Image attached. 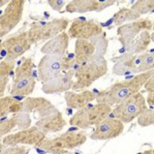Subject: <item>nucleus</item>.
<instances>
[{
    "instance_id": "nucleus-3",
    "label": "nucleus",
    "mask_w": 154,
    "mask_h": 154,
    "mask_svg": "<svg viewBox=\"0 0 154 154\" xmlns=\"http://www.w3.org/2000/svg\"><path fill=\"white\" fill-rule=\"evenodd\" d=\"M87 141V135L83 132L67 131L54 138L45 139L38 147L51 154H65L77 148Z\"/></svg>"
},
{
    "instance_id": "nucleus-21",
    "label": "nucleus",
    "mask_w": 154,
    "mask_h": 154,
    "mask_svg": "<svg viewBox=\"0 0 154 154\" xmlns=\"http://www.w3.org/2000/svg\"><path fill=\"white\" fill-rule=\"evenodd\" d=\"M97 96L98 94L91 91H83L80 94L69 91L64 94V99L68 107L79 110L85 108L90 102L96 100Z\"/></svg>"
},
{
    "instance_id": "nucleus-38",
    "label": "nucleus",
    "mask_w": 154,
    "mask_h": 154,
    "mask_svg": "<svg viewBox=\"0 0 154 154\" xmlns=\"http://www.w3.org/2000/svg\"><path fill=\"white\" fill-rule=\"evenodd\" d=\"M153 154H154V150H153Z\"/></svg>"
},
{
    "instance_id": "nucleus-13",
    "label": "nucleus",
    "mask_w": 154,
    "mask_h": 154,
    "mask_svg": "<svg viewBox=\"0 0 154 154\" xmlns=\"http://www.w3.org/2000/svg\"><path fill=\"white\" fill-rule=\"evenodd\" d=\"M152 29V22L148 19H139L137 21L127 23L117 28L118 40L123 47L127 48L138 35L143 31Z\"/></svg>"
},
{
    "instance_id": "nucleus-24",
    "label": "nucleus",
    "mask_w": 154,
    "mask_h": 154,
    "mask_svg": "<svg viewBox=\"0 0 154 154\" xmlns=\"http://www.w3.org/2000/svg\"><path fill=\"white\" fill-rule=\"evenodd\" d=\"M151 41L152 38L149 31H143L128 45V46L126 48L127 51L128 53L137 56L138 54H140L146 51Z\"/></svg>"
},
{
    "instance_id": "nucleus-16",
    "label": "nucleus",
    "mask_w": 154,
    "mask_h": 154,
    "mask_svg": "<svg viewBox=\"0 0 154 154\" xmlns=\"http://www.w3.org/2000/svg\"><path fill=\"white\" fill-rule=\"evenodd\" d=\"M75 69L61 73L59 75L55 77L51 81L43 84L42 91L46 94H54L57 93H66L71 89L74 84Z\"/></svg>"
},
{
    "instance_id": "nucleus-36",
    "label": "nucleus",
    "mask_w": 154,
    "mask_h": 154,
    "mask_svg": "<svg viewBox=\"0 0 154 154\" xmlns=\"http://www.w3.org/2000/svg\"><path fill=\"white\" fill-rule=\"evenodd\" d=\"M152 29H153V30H154V22H152Z\"/></svg>"
},
{
    "instance_id": "nucleus-5",
    "label": "nucleus",
    "mask_w": 154,
    "mask_h": 154,
    "mask_svg": "<svg viewBox=\"0 0 154 154\" xmlns=\"http://www.w3.org/2000/svg\"><path fill=\"white\" fill-rule=\"evenodd\" d=\"M33 62L32 58H23L15 70L11 95L14 96H28L32 94L35 88L36 82L33 75Z\"/></svg>"
},
{
    "instance_id": "nucleus-9",
    "label": "nucleus",
    "mask_w": 154,
    "mask_h": 154,
    "mask_svg": "<svg viewBox=\"0 0 154 154\" xmlns=\"http://www.w3.org/2000/svg\"><path fill=\"white\" fill-rule=\"evenodd\" d=\"M45 139H46V134L34 125L26 129L6 135L2 138L1 143H3L6 146H14L20 145L38 146Z\"/></svg>"
},
{
    "instance_id": "nucleus-10",
    "label": "nucleus",
    "mask_w": 154,
    "mask_h": 154,
    "mask_svg": "<svg viewBox=\"0 0 154 154\" xmlns=\"http://www.w3.org/2000/svg\"><path fill=\"white\" fill-rule=\"evenodd\" d=\"M25 1L24 0H12L6 6L4 12L0 17V37L3 38L21 22L23 17Z\"/></svg>"
},
{
    "instance_id": "nucleus-6",
    "label": "nucleus",
    "mask_w": 154,
    "mask_h": 154,
    "mask_svg": "<svg viewBox=\"0 0 154 154\" xmlns=\"http://www.w3.org/2000/svg\"><path fill=\"white\" fill-rule=\"evenodd\" d=\"M69 24L66 18H55L50 22L38 21L31 24L28 30V38L31 44L48 41L59 33L65 32Z\"/></svg>"
},
{
    "instance_id": "nucleus-23",
    "label": "nucleus",
    "mask_w": 154,
    "mask_h": 154,
    "mask_svg": "<svg viewBox=\"0 0 154 154\" xmlns=\"http://www.w3.org/2000/svg\"><path fill=\"white\" fill-rule=\"evenodd\" d=\"M137 56L132 55L130 53H125L118 57L112 68V72L116 75L123 76L129 75L137 70Z\"/></svg>"
},
{
    "instance_id": "nucleus-31",
    "label": "nucleus",
    "mask_w": 154,
    "mask_h": 154,
    "mask_svg": "<svg viewBox=\"0 0 154 154\" xmlns=\"http://www.w3.org/2000/svg\"><path fill=\"white\" fill-rule=\"evenodd\" d=\"M96 47V55L104 57L106 53L107 47H108V40L105 38V36H103L102 34H100L99 36H96L94 38L90 39Z\"/></svg>"
},
{
    "instance_id": "nucleus-19",
    "label": "nucleus",
    "mask_w": 154,
    "mask_h": 154,
    "mask_svg": "<svg viewBox=\"0 0 154 154\" xmlns=\"http://www.w3.org/2000/svg\"><path fill=\"white\" fill-rule=\"evenodd\" d=\"M69 44V36L68 33L63 32L45 43L41 47L40 51L45 55L65 57Z\"/></svg>"
},
{
    "instance_id": "nucleus-25",
    "label": "nucleus",
    "mask_w": 154,
    "mask_h": 154,
    "mask_svg": "<svg viewBox=\"0 0 154 154\" xmlns=\"http://www.w3.org/2000/svg\"><path fill=\"white\" fill-rule=\"evenodd\" d=\"M23 102L13 99L11 97H2L0 99V116H3L9 114H17L22 112Z\"/></svg>"
},
{
    "instance_id": "nucleus-4",
    "label": "nucleus",
    "mask_w": 154,
    "mask_h": 154,
    "mask_svg": "<svg viewBox=\"0 0 154 154\" xmlns=\"http://www.w3.org/2000/svg\"><path fill=\"white\" fill-rule=\"evenodd\" d=\"M112 112L111 106L104 103H97L92 106H86L77 110L69 120L71 126L81 129H88L92 126L98 125L101 122L108 118Z\"/></svg>"
},
{
    "instance_id": "nucleus-7",
    "label": "nucleus",
    "mask_w": 154,
    "mask_h": 154,
    "mask_svg": "<svg viewBox=\"0 0 154 154\" xmlns=\"http://www.w3.org/2000/svg\"><path fill=\"white\" fill-rule=\"evenodd\" d=\"M74 58L66 57L45 55L38 64V80L45 84L59 75L62 71H69L74 68Z\"/></svg>"
},
{
    "instance_id": "nucleus-14",
    "label": "nucleus",
    "mask_w": 154,
    "mask_h": 154,
    "mask_svg": "<svg viewBox=\"0 0 154 154\" xmlns=\"http://www.w3.org/2000/svg\"><path fill=\"white\" fill-rule=\"evenodd\" d=\"M124 124L116 118H106L98 124L90 138L94 140H107L118 137L122 134Z\"/></svg>"
},
{
    "instance_id": "nucleus-2",
    "label": "nucleus",
    "mask_w": 154,
    "mask_h": 154,
    "mask_svg": "<svg viewBox=\"0 0 154 154\" xmlns=\"http://www.w3.org/2000/svg\"><path fill=\"white\" fill-rule=\"evenodd\" d=\"M75 69V81L72 89L74 91L89 88L99 78L108 72V63L104 57L95 55L87 62L77 65Z\"/></svg>"
},
{
    "instance_id": "nucleus-37",
    "label": "nucleus",
    "mask_w": 154,
    "mask_h": 154,
    "mask_svg": "<svg viewBox=\"0 0 154 154\" xmlns=\"http://www.w3.org/2000/svg\"><path fill=\"white\" fill-rule=\"evenodd\" d=\"M65 154H74V153H72V152H68V153H65Z\"/></svg>"
},
{
    "instance_id": "nucleus-34",
    "label": "nucleus",
    "mask_w": 154,
    "mask_h": 154,
    "mask_svg": "<svg viewBox=\"0 0 154 154\" xmlns=\"http://www.w3.org/2000/svg\"><path fill=\"white\" fill-rule=\"evenodd\" d=\"M144 88H145L146 90H147L149 93L154 91V69L152 70V75H151L150 78L147 80V82H146Z\"/></svg>"
},
{
    "instance_id": "nucleus-22",
    "label": "nucleus",
    "mask_w": 154,
    "mask_h": 154,
    "mask_svg": "<svg viewBox=\"0 0 154 154\" xmlns=\"http://www.w3.org/2000/svg\"><path fill=\"white\" fill-rule=\"evenodd\" d=\"M96 53V47L91 40L76 39L75 46V65H80L92 58Z\"/></svg>"
},
{
    "instance_id": "nucleus-30",
    "label": "nucleus",
    "mask_w": 154,
    "mask_h": 154,
    "mask_svg": "<svg viewBox=\"0 0 154 154\" xmlns=\"http://www.w3.org/2000/svg\"><path fill=\"white\" fill-rule=\"evenodd\" d=\"M140 16L146 15L154 10V0H139L131 7Z\"/></svg>"
},
{
    "instance_id": "nucleus-17",
    "label": "nucleus",
    "mask_w": 154,
    "mask_h": 154,
    "mask_svg": "<svg viewBox=\"0 0 154 154\" xmlns=\"http://www.w3.org/2000/svg\"><path fill=\"white\" fill-rule=\"evenodd\" d=\"M23 102L22 112L25 113H35L38 119L44 118L56 112L57 109L52 105L49 100L45 98H27Z\"/></svg>"
},
{
    "instance_id": "nucleus-26",
    "label": "nucleus",
    "mask_w": 154,
    "mask_h": 154,
    "mask_svg": "<svg viewBox=\"0 0 154 154\" xmlns=\"http://www.w3.org/2000/svg\"><path fill=\"white\" fill-rule=\"evenodd\" d=\"M16 61L5 60L1 61L0 63V94L1 98L5 94V88L10 81L11 72H13V69L15 68Z\"/></svg>"
},
{
    "instance_id": "nucleus-15",
    "label": "nucleus",
    "mask_w": 154,
    "mask_h": 154,
    "mask_svg": "<svg viewBox=\"0 0 154 154\" xmlns=\"http://www.w3.org/2000/svg\"><path fill=\"white\" fill-rule=\"evenodd\" d=\"M114 0H73L65 7V11L68 13H87L91 11H104L106 8L113 5Z\"/></svg>"
},
{
    "instance_id": "nucleus-32",
    "label": "nucleus",
    "mask_w": 154,
    "mask_h": 154,
    "mask_svg": "<svg viewBox=\"0 0 154 154\" xmlns=\"http://www.w3.org/2000/svg\"><path fill=\"white\" fill-rule=\"evenodd\" d=\"M29 151L30 150L24 146H14L1 150L0 154H28Z\"/></svg>"
},
{
    "instance_id": "nucleus-8",
    "label": "nucleus",
    "mask_w": 154,
    "mask_h": 154,
    "mask_svg": "<svg viewBox=\"0 0 154 154\" xmlns=\"http://www.w3.org/2000/svg\"><path fill=\"white\" fill-rule=\"evenodd\" d=\"M147 109L146 99L143 94H136L116 105L112 110L115 118L123 123H129L138 118Z\"/></svg>"
},
{
    "instance_id": "nucleus-18",
    "label": "nucleus",
    "mask_w": 154,
    "mask_h": 154,
    "mask_svg": "<svg viewBox=\"0 0 154 154\" xmlns=\"http://www.w3.org/2000/svg\"><path fill=\"white\" fill-rule=\"evenodd\" d=\"M31 116L29 113L21 112L14 114L11 118L8 119H1L0 122V136L1 138L5 137L10 134V133L17 128L20 130H23L28 128L31 126Z\"/></svg>"
},
{
    "instance_id": "nucleus-29",
    "label": "nucleus",
    "mask_w": 154,
    "mask_h": 154,
    "mask_svg": "<svg viewBox=\"0 0 154 154\" xmlns=\"http://www.w3.org/2000/svg\"><path fill=\"white\" fill-rule=\"evenodd\" d=\"M137 73H145L154 69V53H142L137 56Z\"/></svg>"
},
{
    "instance_id": "nucleus-12",
    "label": "nucleus",
    "mask_w": 154,
    "mask_h": 154,
    "mask_svg": "<svg viewBox=\"0 0 154 154\" xmlns=\"http://www.w3.org/2000/svg\"><path fill=\"white\" fill-rule=\"evenodd\" d=\"M102 33L103 28L95 21L83 19H75L68 31L69 38L88 40Z\"/></svg>"
},
{
    "instance_id": "nucleus-20",
    "label": "nucleus",
    "mask_w": 154,
    "mask_h": 154,
    "mask_svg": "<svg viewBox=\"0 0 154 154\" xmlns=\"http://www.w3.org/2000/svg\"><path fill=\"white\" fill-rule=\"evenodd\" d=\"M66 120L63 114L57 110L51 115L37 120L35 126L47 134L49 133L60 132L66 126Z\"/></svg>"
},
{
    "instance_id": "nucleus-1",
    "label": "nucleus",
    "mask_w": 154,
    "mask_h": 154,
    "mask_svg": "<svg viewBox=\"0 0 154 154\" xmlns=\"http://www.w3.org/2000/svg\"><path fill=\"white\" fill-rule=\"evenodd\" d=\"M151 75L152 70L138 74L129 80L113 84L107 90L99 92L96 99L97 103H104L110 106L120 104L128 98L139 94Z\"/></svg>"
},
{
    "instance_id": "nucleus-35",
    "label": "nucleus",
    "mask_w": 154,
    "mask_h": 154,
    "mask_svg": "<svg viewBox=\"0 0 154 154\" xmlns=\"http://www.w3.org/2000/svg\"><path fill=\"white\" fill-rule=\"evenodd\" d=\"M137 154H153V150H147V151H145L143 152H140Z\"/></svg>"
},
{
    "instance_id": "nucleus-11",
    "label": "nucleus",
    "mask_w": 154,
    "mask_h": 154,
    "mask_svg": "<svg viewBox=\"0 0 154 154\" xmlns=\"http://www.w3.org/2000/svg\"><path fill=\"white\" fill-rule=\"evenodd\" d=\"M31 45L28 31H19L2 42L1 50H4L6 52L5 59L16 61L24 55V53L31 48Z\"/></svg>"
},
{
    "instance_id": "nucleus-28",
    "label": "nucleus",
    "mask_w": 154,
    "mask_h": 154,
    "mask_svg": "<svg viewBox=\"0 0 154 154\" xmlns=\"http://www.w3.org/2000/svg\"><path fill=\"white\" fill-rule=\"evenodd\" d=\"M140 17V16L135 11H133L131 8H122L114 15V23L115 25L120 27L128 22H134L135 20L137 21Z\"/></svg>"
},
{
    "instance_id": "nucleus-27",
    "label": "nucleus",
    "mask_w": 154,
    "mask_h": 154,
    "mask_svg": "<svg viewBox=\"0 0 154 154\" xmlns=\"http://www.w3.org/2000/svg\"><path fill=\"white\" fill-rule=\"evenodd\" d=\"M146 103L150 108H147L137 118L138 124L141 127H148L154 124V91L149 93Z\"/></svg>"
},
{
    "instance_id": "nucleus-33",
    "label": "nucleus",
    "mask_w": 154,
    "mask_h": 154,
    "mask_svg": "<svg viewBox=\"0 0 154 154\" xmlns=\"http://www.w3.org/2000/svg\"><path fill=\"white\" fill-rule=\"evenodd\" d=\"M48 4L53 11H60L65 6L66 2L64 0H49Z\"/></svg>"
}]
</instances>
